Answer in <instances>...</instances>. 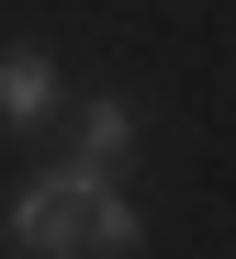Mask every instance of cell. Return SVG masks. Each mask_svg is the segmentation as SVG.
I'll return each mask as SVG.
<instances>
[{
    "instance_id": "7a4b0ae2",
    "label": "cell",
    "mask_w": 236,
    "mask_h": 259,
    "mask_svg": "<svg viewBox=\"0 0 236 259\" xmlns=\"http://www.w3.org/2000/svg\"><path fill=\"white\" fill-rule=\"evenodd\" d=\"M45 124H57V57L0 46V136H45Z\"/></svg>"
},
{
    "instance_id": "3957f363",
    "label": "cell",
    "mask_w": 236,
    "mask_h": 259,
    "mask_svg": "<svg viewBox=\"0 0 236 259\" xmlns=\"http://www.w3.org/2000/svg\"><path fill=\"white\" fill-rule=\"evenodd\" d=\"M124 147H135V102H79V147H68V169H90V181H113L124 169Z\"/></svg>"
},
{
    "instance_id": "6da1fadb",
    "label": "cell",
    "mask_w": 236,
    "mask_h": 259,
    "mask_svg": "<svg viewBox=\"0 0 236 259\" xmlns=\"http://www.w3.org/2000/svg\"><path fill=\"white\" fill-rule=\"evenodd\" d=\"M113 181H90V169H34V181L12 192V214H0V237H12V259H90V214H102Z\"/></svg>"
}]
</instances>
